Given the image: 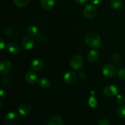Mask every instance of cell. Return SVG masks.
Here are the masks:
<instances>
[{
	"label": "cell",
	"instance_id": "6da1fadb",
	"mask_svg": "<svg viewBox=\"0 0 125 125\" xmlns=\"http://www.w3.org/2000/svg\"><path fill=\"white\" fill-rule=\"evenodd\" d=\"M85 42L91 47L98 48L103 46L100 35L95 32H90L87 34L85 37Z\"/></svg>",
	"mask_w": 125,
	"mask_h": 125
},
{
	"label": "cell",
	"instance_id": "7a4b0ae2",
	"mask_svg": "<svg viewBox=\"0 0 125 125\" xmlns=\"http://www.w3.org/2000/svg\"><path fill=\"white\" fill-rule=\"evenodd\" d=\"M83 58L80 54L73 55L70 61L71 67L74 70H80L83 67L84 64Z\"/></svg>",
	"mask_w": 125,
	"mask_h": 125
},
{
	"label": "cell",
	"instance_id": "3957f363",
	"mask_svg": "<svg viewBox=\"0 0 125 125\" xmlns=\"http://www.w3.org/2000/svg\"><path fill=\"white\" fill-rule=\"evenodd\" d=\"M20 120L19 115L15 112H10L4 118V123L6 125H15Z\"/></svg>",
	"mask_w": 125,
	"mask_h": 125
},
{
	"label": "cell",
	"instance_id": "277c9868",
	"mask_svg": "<svg viewBox=\"0 0 125 125\" xmlns=\"http://www.w3.org/2000/svg\"><path fill=\"white\" fill-rule=\"evenodd\" d=\"M102 73L107 78H113L117 73V68L113 64H106L104 66L102 70Z\"/></svg>",
	"mask_w": 125,
	"mask_h": 125
},
{
	"label": "cell",
	"instance_id": "5b68a950",
	"mask_svg": "<svg viewBox=\"0 0 125 125\" xmlns=\"http://www.w3.org/2000/svg\"><path fill=\"white\" fill-rule=\"evenodd\" d=\"M96 13V9L93 5L88 4L83 10V14L87 19H92L95 17Z\"/></svg>",
	"mask_w": 125,
	"mask_h": 125
},
{
	"label": "cell",
	"instance_id": "8992f818",
	"mask_svg": "<svg viewBox=\"0 0 125 125\" xmlns=\"http://www.w3.org/2000/svg\"><path fill=\"white\" fill-rule=\"evenodd\" d=\"M12 68V64L8 60H3L0 64V73L2 75H6L10 72Z\"/></svg>",
	"mask_w": 125,
	"mask_h": 125
},
{
	"label": "cell",
	"instance_id": "52a82bcc",
	"mask_svg": "<svg viewBox=\"0 0 125 125\" xmlns=\"http://www.w3.org/2000/svg\"><path fill=\"white\" fill-rule=\"evenodd\" d=\"M21 44L23 48L27 50H29L33 48L34 45H35V42H34V39H33V37H32V35H26L22 40Z\"/></svg>",
	"mask_w": 125,
	"mask_h": 125
},
{
	"label": "cell",
	"instance_id": "ba28073f",
	"mask_svg": "<svg viewBox=\"0 0 125 125\" xmlns=\"http://www.w3.org/2000/svg\"><path fill=\"white\" fill-rule=\"evenodd\" d=\"M118 89L115 85H108L104 87L103 90V94L107 97L117 96L118 95Z\"/></svg>",
	"mask_w": 125,
	"mask_h": 125
},
{
	"label": "cell",
	"instance_id": "9c48e42d",
	"mask_svg": "<svg viewBox=\"0 0 125 125\" xmlns=\"http://www.w3.org/2000/svg\"><path fill=\"white\" fill-rule=\"evenodd\" d=\"M77 76L74 72L69 71L67 72L63 76V81L67 84H72L76 81Z\"/></svg>",
	"mask_w": 125,
	"mask_h": 125
},
{
	"label": "cell",
	"instance_id": "30bf717a",
	"mask_svg": "<svg viewBox=\"0 0 125 125\" xmlns=\"http://www.w3.org/2000/svg\"><path fill=\"white\" fill-rule=\"evenodd\" d=\"M24 78L27 83L31 84H35L38 81L37 75L35 74V73H34V72H31V71H29L26 73L25 75H24Z\"/></svg>",
	"mask_w": 125,
	"mask_h": 125
},
{
	"label": "cell",
	"instance_id": "8fae6325",
	"mask_svg": "<svg viewBox=\"0 0 125 125\" xmlns=\"http://www.w3.org/2000/svg\"><path fill=\"white\" fill-rule=\"evenodd\" d=\"M31 110V105L28 103H22L18 107V111L21 115L25 116L30 112Z\"/></svg>",
	"mask_w": 125,
	"mask_h": 125
},
{
	"label": "cell",
	"instance_id": "7c38bea8",
	"mask_svg": "<svg viewBox=\"0 0 125 125\" xmlns=\"http://www.w3.org/2000/svg\"><path fill=\"white\" fill-rule=\"evenodd\" d=\"M43 67V62L39 59H35L33 60L31 63V68L35 72L41 70Z\"/></svg>",
	"mask_w": 125,
	"mask_h": 125
},
{
	"label": "cell",
	"instance_id": "4fadbf2b",
	"mask_svg": "<svg viewBox=\"0 0 125 125\" xmlns=\"http://www.w3.org/2000/svg\"><path fill=\"white\" fill-rule=\"evenodd\" d=\"M99 52L96 50H90L87 54V59L90 62H95L99 57Z\"/></svg>",
	"mask_w": 125,
	"mask_h": 125
},
{
	"label": "cell",
	"instance_id": "5bb4252c",
	"mask_svg": "<svg viewBox=\"0 0 125 125\" xmlns=\"http://www.w3.org/2000/svg\"><path fill=\"white\" fill-rule=\"evenodd\" d=\"M7 50L10 53L15 54H17L20 51V48L17 43L13 42L9 43L7 46Z\"/></svg>",
	"mask_w": 125,
	"mask_h": 125
},
{
	"label": "cell",
	"instance_id": "9a60e30c",
	"mask_svg": "<svg viewBox=\"0 0 125 125\" xmlns=\"http://www.w3.org/2000/svg\"><path fill=\"white\" fill-rule=\"evenodd\" d=\"M40 4L44 9L50 10L54 7L55 2L54 0H41Z\"/></svg>",
	"mask_w": 125,
	"mask_h": 125
},
{
	"label": "cell",
	"instance_id": "2e32d148",
	"mask_svg": "<svg viewBox=\"0 0 125 125\" xmlns=\"http://www.w3.org/2000/svg\"><path fill=\"white\" fill-rule=\"evenodd\" d=\"M63 124V120L59 116H53L49 120L48 122V125H62Z\"/></svg>",
	"mask_w": 125,
	"mask_h": 125
},
{
	"label": "cell",
	"instance_id": "e0dca14e",
	"mask_svg": "<svg viewBox=\"0 0 125 125\" xmlns=\"http://www.w3.org/2000/svg\"><path fill=\"white\" fill-rule=\"evenodd\" d=\"M110 3L112 8L114 9H119L123 4L122 0H111Z\"/></svg>",
	"mask_w": 125,
	"mask_h": 125
},
{
	"label": "cell",
	"instance_id": "ac0fdd59",
	"mask_svg": "<svg viewBox=\"0 0 125 125\" xmlns=\"http://www.w3.org/2000/svg\"><path fill=\"white\" fill-rule=\"evenodd\" d=\"M39 85L43 89H47L50 87L51 83L49 79H46V78H43V79H40L39 81Z\"/></svg>",
	"mask_w": 125,
	"mask_h": 125
},
{
	"label": "cell",
	"instance_id": "d6986e66",
	"mask_svg": "<svg viewBox=\"0 0 125 125\" xmlns=\"http://www.w3.org/2000/svg\"><path fill=\"white\" fill-rule=\"evenodd\" d=\"M29 2V0H13V2L18 7H23L26 6Z\"/></svg>",
	"mask_w": 125,
	"mask_h": 125
},
{
	"label": "cell",
	"instance_id": "ffe728a7",
	"mask_svg": "<svg viewBox=\"0 0 125 125\" xmlns=\"http://www.w3.org/2000/svg\"><path fill=\"white\" fill-rule=\"evenodd\" d=\"M28 32L29 35H32V36H35V35H37V34L39 33V29L35 26L32 25L28 28Z\"/></svg>",
	"mask_w": 125,
	"mask_h": 125
},
{
	"label": "cell",
	"instance_id": "44dd1931",
	"mask_svg": "<svg viewBox=\"0 0 125 125\" xmlns=\"http://www.w3.org/2000/svg\"><path fill=\"white\" fill-rule=\"evenodd\" d=\"M88 103L89 105L90 106V107H92V108H95L96 107L98 104V101L96 100V99L95 98V96L94 95H92L91 96H90L88 100Z\"/></svg>",
	"mask_w": 125,
	"mask_h": 125
},
{
	"label": "cell",
	"instance_id": "7402d4cb",
	"mask_svg": "<svg viewBox=\"0 0 125 125\" xmlns=\"http://www.w3.org/2000/svg\"><path fill=\"white\" fill-rule=\"evenodd\" d=\"M117 115L120 118H125V105H122L117 111Z\"/></svg>",
	"mask_w": 125,
	"mask_h": 125
},
{
	"label": "cell",
	"instance_id": "603a6c76",
	"mask_svg": "<svg viewBox=\"0 0 125 125\" xmlns=\"http://www.w3.org/2000/svg\"><path fill=\"white\" fill-rule=\"evenodd\" d=\"M118 77L120 79L125 80V68H121L118 71L117 73Z\"/></svg>",
	"mask_w": 125,
	"mask_h": 125
},
{
	"label": "cell",
	"instance_id": "cb8c5ba5",
	"mask_svg": "<svg viewBox=\"0 0 125 125\" xmlns=\"http://www.w3.org/2000/svg\"><path fill=\"white\" fill-rule=\"evenodd\" d=\"M4 34L7 35V37H12L14 34V31L13 29L10 28H7L4 30Z\"/></svg>",
	"mask_w": 125,
	"mask_h": 125
},
{
	"label": "cell",
	"instance_id": "d4e9b609",
	"mask_svg": "<svg viewBox=\"0 0 125 125\" xmlns=\"http://www.w3.org/2000/svg\"><path fill=\"white\" fill-rule=\"evenodd\" d=\"M116 100L120 104H123L125 103V98L123 95H117V97H116Z\"/></svg>",
	"mask_w": 125,
	"mask_h": 125
},
{
	"label": "cell",
	"instance_id": "484cf974",
	"mask_svg": "<svg viewBox=\"0 0 125 125\" xmlns=\"http://www.w3.org/2000/svg\"><path fill=\"white\" fill-rule=\"evenodd\" d=\"M98 124L99 125H111V123H110L108 120L102 119L100 121Z\"/></svg>",
	"mask_w": 125,
	"mask_h": 125
},
{
	"label": "cell",
	"instance_id": "4316f807",
	"mask_svg": "<svg viewBox=\"0 0 125 125\" xmlns=\"http://www.w3.org/2000/svg\"><path fill=\"white\" fill-rule=\"evenodd\" d=\"M76 2H77L78 4L81 5H83V4H85L88 2L89 0H74Z\"/></svg>",
	"mask_w": 125,
	"mask_h": 125
},
{
	"label": "cell",
	"instance_id": "83f0119b",
	"mask_svg": "<svg viewBox=\"0 0 125 125\" xmlns=\"http://www.w3.org/2000/svg\"><path fill=\"white\" fill-rule=\"evenodd\" d=\"M6 97V92L5 91H4L2 89L1 90V96H0V98H1V100H2V99L5 98Z\"/></svg>",
	"mask_w": 125,
	"mask_h": 125
},
{
	"label": "cell",
	"instance_id": "f1b7e54d",
	"mask_svg": "<svg viewBox=\"0 0 125 125\" xmlns=\"http://www.w3.org/2000/svg\"><path fill=\"white\" fill-rule=\"evenodd\" d=\"M90 1L92 2V3H93L94 4L97 5L101 2V0H90Z\"/></svg>",
	"mask_w": 125,
	"mask_h": 125
},
{
	"label": "cell",
	"instance_id": "f546056e",
	"mask_svg": "<svg viewBox=\"0 0 125 125\" xmlns=\"http://www.w3.org/2000/svg\"><path fill=\"white\" fill-rule=\"evenodd\" d=\"M4 47H5L4 42L3 40H2V39H1V50H2Z\"/></svg>",
	"mask_w": 125,
	"mask_h": 125
},
{
	"label": "cell",
	"instance_id": "4dcf8cb0",
	"mask_svg": "<svg viewBox=\"0 0 125 125\" xmlns=\"http://www.w3.org/2000/svg\"><path fill=\"white\" fill-rule=\"evenodd\" d=\"M0 103H1V107H0V109H2V101H0Z\"/></svg>",
	"mask_w": 125,
	"mask_h": 125
},
{
	"label": "cell",
	"instance_id": "1f68e13d",
	"mask_svg": "<svg viewBox=\"0 0 125 125\" xmlns=\"http://www.w3.org/2000/svg\"><path fill=\"white\" fill-rule=\"evenodd\" d=\"M58 1H61V0H58Z\"/></svg>",
	"mask_w": 125,
	"mask_h": 125
}]
</instances>
